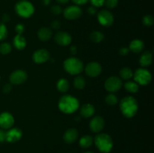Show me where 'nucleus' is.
Here are the masks:
<instances>
[{"mask_svg":"<svg viewBox=\"0 0 154 153\" xmlns=\"http://www.w3.org/2000/svg\"><path fill=\"white\" fill-rule=\"evenodd\" d=\"M120 108L123 116H125L126 118H132L138 112V102L135 98L127 96L120 100Z\"/></svg>","mask_w":154,"mask_h":153,"instance_id":"obj_1","label":"nucleus"},{"mask_svg":"<svg viewBox=\"0 0 154 153\" xmlns=\"http://www.w3.org/2000/svg\"><path fill=\"white\" fill-rule=\"evenodd\" d=\"M59 109L60 111L66 114L75 112L79 107V101L76 98L72 95L66 94L62 96L58 103Z\"/></svg>","mask_w":154,"mask_h":153,"instance_id":"obj_2","label":"nucleus"},{"mask_svg":"<svg viewBox=\"0 0 154 153\" xmlns=\"http://www.w3.org/2000/svg\"><path fill=\"white\" fill-rule=\"evenodd\" d=\"M95 144L100 152L103 153H108L113 148L112 138L108 134H99L95 136Z\"/></svg>","mask_w":154,"mask_h":153,"instance_id":"obj_3","label":"nucleus"},{"mask_svg":"<svg viewBox=\"0 0 154 153\" xmlns=\"http://www.w3.org/2000/svg\"><path fill=\"white\" fill-rule=\"evenodd\" d=\"M63 67L67 73L72 75L79 74L83 71L84 64L81 59L75 57H71L65 60Z\"/></svg>","mask_w":154,"mask_h":153,"instance_id":"obj_4","label":"nucleus"},{"mask_svg":"<svg viewBox=\"0 0 154 153\" xmlns=\"http://www.w3.org/2000/svg\"><path fill=\"white\" fill-rule=\"evenodd\" d=\"M15 11L23 18H29L34 14L35 8L31 2L26 0L18 2L15 5Z\"/></svg>","mask_w":154,"mask_h":153,"instance_id":"obj_5","label":"nucleus"},{"mask_svg":"<svg viewBox=\"0 0 154 153\" xmlns=\"http://www.w3.org/2000/svg\"><path fill=\"white\" fill-rule=\"evenodd\" d=\"M135 82L139 85L147 86L151 82L152 75L148 70L145 68H138L133 74Z\"/></svg>","mask_w":154,"mask_h":153,"instance_id":"obj_6","label":"nucleus"},{"mask_svg":"<svg viewBox=\"0 0 154 153\" xmlns=\"http://www.w3.org/2000/svg\"><path fill=\"white\" fill-rule=\"evenodd\" d=\"M123 86L122 80L116 76H110L105 82V88L110 92H116L121 88Z\"/></svg>","mask_w":154,"mask_h":153,"instance_id":"obj_7","label":"nucleus"},{"mask_svg":"<svg viewBox=\"0 0 154 153\" xmlns=\"http://www.w3.org/2000/svg\"><path fill=\"white\" fill-rule=\"evenodd\" d=\"M98 21L103 26H110L114 23V16L110 11L102 10L98 13Z\"/></svg>","mask_w":154,"mask_h":153,"instance_id":"obj_8","label":"nucleus"},{"mask_svg":"<svg viewBox=\"0 0 154 153\" xmlns=\"http://www.w3.org/2000/svg\"><path fill=\"white\" fill-rule=\"evenodd\" d=\"M28 75L26 72L23 70H16L12 72L11 74L9 76V80L11 84L14 85H20L25 82L27 80Z\"/></svg>","mask_w":154,"mask_h":153,"instance_id":"obj_9","label":"nucleus"},{"mask_svg":"<svg viewBox=\"0 0 154 153\" xmlns=\"http://www.w3.org/2000/svg\"><path fill=\"white\" fill-rule=\"evenodd\" d=\"M64 16L68 20L78 19L82 15V10L78 5H71L66 8L63 11Z\"/></svg>","mask_w":154,"mask_h":153,"instance_id":"obj_10","label":"nucleus"},{"mask_svg":"<svg viewBox=\"0 0 154 153\" xmlns=\"http://www.w3.org/2000/svg\"><path fill=\"white\" fill-rule=\"evenodd\" d=\"M51 58L49 51L45 49H40L35 51L32 55V59L37 64H42Z\"/></svg>","mask_w":154,"mask_h":153,"instance_id":"obj_11","label":"nucleus"},{"mask_svg":"<svg viewBox=\"0 0 154 153\" xmlns=\"http://www.w3.org/2000/svg\"><path fill=\"white\" fill-rule=\"evenodd\" d=\"M14 123L13 116L8 112H3L0 114V128L2 129H10Z\"/></svg>","mask_w":154,"mask_h":153,"instance_id":"obj_12","label":"nucleus"},{"mask_svg":"<svg viewBox=\"0 0 154 153\" xmlns=\"http://www.w3.org/2000/svg\"><path fill=\"white\" fill-rule=\"evenodd\" d=\"M85 72L87 75L90 77H96L102 73V66L99 63L92 62L87 64L85 68Z\"/></svg>","mask_w":154,"mask_h":153,"instance_id":"obj_13","label":"nucleus"},{"mask_svg":"<svg viewBox=\"0 0 154 153\" xmlns=\"http://www.w3.org/2000/svg\"><path fill=\"white\" fill-rule=\"evenodd\" d=\"M54 40L60 46H69L72 42V36L66 32H59L56 34Z\"/></svg>","mask_w":154,"mask_h":153,"instance_id":"obj_14","label":"nucleus"},{"mask_svg":"<svg viewBox=\"0 0 154 153\" xmlns=\"http://www.w3.org/2000/svg\"><path fill=\"white\" fill-rule=\"evenodd\" d=\"M23 136V132L18 128H11L6 132V140L5 141L8 142H16L21 139Z\"/></svg>","mask_w":154,"mask_h":153,"instance_id":"obj_15","label":"nucleus"},{"mask_svg":"<svg viewBox=\"0 0 154 153\" xmlns=\"http://www.w3.org/2000/svg\"><path fill=\"white\" fill-rule=\"evenodd\" d=\"M105 127V120L101 116H96L90 122V128L94 133H99Z\"/></svg>","mask_w":154,"mask_h":153,"instance_id":"obj_16","label":"nucleus"},{"mask_svg":"<svg viewBox=\"0 0 154 153\" xmlns=\"http://www.w3.org/2000/svg\"><path fill=\"white\" fill-rule=\"evenodd\" d=\"M78 137V131L75 128H69L65 132L63 140L68 144H72L77 140Z\"/></svg>","mask_w":154,"mask_h":153,"instance_id":"obj_17","label":"nucleus"},{"mask_svg":"<svg viewBox=\"0 0 154 153\" xmlns=\"http://www.w3.org/2000/svg\"><path fill=\"white\" fill-rule=\"evenodd\" d=\"M80 113L81 116L84 118H90L92 117L95 113V107L93 104H86L81 106L80 110Z\"/></svg>","mask_w":154,"mask_h":153,"instance_id":"obj_18","label":"nucleus"},{"mask_svg":"<svg viewBox=\"0 0 154 153\" xmlns=\"http://www.w3.org/2000/svg\"><path fill=\"white\" fill-rule=\"evenodd\" d=\"M53 34L52 30L48 27H42L38 31V37L42 41H48L51 38Z\"/></svg>","mask_w":154,"mask_h":153,"instance_id":"obj_19","label":"nucleus"},{"mask_svg":"<svg viewBox=\"0 0 154 153\" xmlns=\"http://www.w3.org/2000/svg\"><path fill=\"white\" fill-rule=\"evenodd\" d=\"M144 47V43L140 39H135L129 44V50L134 53H139L143 50Z\"/></svg>","mask_w":154,"mask_h":153,"instance_id":"obj_20","label":"nucleus"},{"mask_svg":"<svg viewBox=\"0 0 154 153\" xmlns=\"http://www.w3.org/2000/svg\"><path fill=\"white\" fill-rule=\"evenodd\" d=\"M152 62H153V54L151 52L149 51L144 52L140 57L139 62L142 67H148L152 64Z\"/></svg>","mask_w":154,"mask_h":153,"instance_id":"obj_21","label":"nucleus"},{"mask_svg":"<svg viewBox=\"0 0 154 153\" xmlns=\"http://www.w3.org/2000/svg\"><path fill=\"white\" fill-rule=\"evenodd\" d=\"M13 44L16 49L22 50L26 46V40L22 34H17L13 40Z\"/></svg>","mask_w":154,"mask_h":153,"instance_id":"obj_22","label":"nucleus"},{"mask_svg":"<svg viewBox=\"0 0 154 153\" xmlns=\"http://www.w3.org/2000/svg\"><path fill=\"white\" fill-rule=\"evenodd\" d=\"M93 142V138L90 135H85V136H82L79 141L80 146H81V147H82L84 148H87L91 146Z\"/></svg>","mask_w":154,"mask_h":153,"instance_id":"obj_23","label":"nucleus"},{"mask_svg":"<svg viewBox=\"0 0 154 153\" xmlns=\"http://www.w3.org/2000/svg\"><path fill=\"white\" fill-rule=\"evenodd\" d=\"M57 88L61 92H66L69 89V82L66 79H60L57 83Z\"/></svg>","mask_w":154,"mask_h":153,"instance_id":"obj_24","label":"nucleus"},{"mask_svg":"<svg viewBox=\"0 0 154 153\" xmlns=\"http://www.w3.org/2000/svg\"><path fill=\"white\" fill-rule=\"evenodd\" d=\"M124 87L126 91L131 93L137 92L138 91V89H139L138 84L137 82H133V81H128V82H126L125 83Z\"/></svg>","mask_w":154,"mask_h":153,"instance_id":"obj_25","label":"nucleus"},{"mask_svg":"<svg viewBox=\"0 0 154 153\" xmlns=\"http://www.w3.org/2000/svg\"><path fill=\"white\" fill-rule=\"evenodd\" d=\"M120 76L123 80H129L133 76V72L129 68H123L120 70Z\"/></svg>","mask_w":154,"mask_h":153,"instance_id":"obj_26","label":"nucleus"},{"mask_svg":"<svg viewBox=\"0 0 154 153\" xmlns=\"http://www.w3.org/2000/svg\"><path fill=\"white\" fill-rule=\"evenodd\" d=\"M86 80L83 76H78L74 80V86L78 90L83 89L85 87Z\"/></svg>","mask_w":154,"mask_h":153,"instance_id":"obj_27","label":"nucleus"},{"mask_svg":"<svg viewBox=\"0 0 154 153\" xmlns=\"http://www.w3.org/2000/svg\"><path fill=\"white\" fill-rule=\"evenodd\" d=\"M90 40L94 43H99V42L102 41L104 39V34H102L101 32L95 31L90 34Z\"/></svg>","mask_w":154,"mask_h":153,"instance_id":"obj_28","label":"nucleus"},{"mask_svg":"<svg viewBox=\"0 0 154 153\" xmlns=\"http://www.w3.org/2000/svg\"><path fill=\"white\" fill-rule=\"evenodd\" d=\"M11 50L12 46L10 44L4 42L0 44V53L2 55H7V54L10 53L11 52Z\"/></svg>","mask_w":154,"mask_h":153,"instance_id":"obj_29","label":"nucleus"},{"mask_svg":"<svg viewBox=\"0 0 154 153\" xmlns=\"http://www.w3.org/2000/svg\"><path fill=\"white\" fill-rule=\"evenodd\" d=\"M105 102L108 104V105L111 106H114V105L117 104L118 102V98L117 96L114 94H109L106 96L105 98Z\"/></svg>","mask_w":154,"mask_h":153,"instance_id":"obj_30","label":"nucleus"},{"mask_svg":"<svg viewBox=\"0 0 154 153\" xmlns=\"http://www.w3.org/2000/svg\"><path fill=\"white\" fill-rule=\"evenodd\" d=\"M8 29L5 24L2 22H0V40H3L8 37Z\"/></svg>","mask_w":154,"mask_h":153,"instance_id":"obj_31","label":"nucleus"},{"mask_svg":"<svg viewBox=\"0 0 154 153\" xmlns=\"http://www.w3.org/2000/svg\"><path fill=\"white\" fill-rule=\"evenodd\" d=\"M154 20L152 15H146L143 18V23L147 26H150L153 24Z\"/></svg>","mask_w":154,"mask_h":153,"instance_id":"obj_32","label":"nucleus"},{"mask_svg":"<svg viewBox=\"0 0 154 153\" xmlns=\"http://www.w3.org/2000/svg\"><path fill=\"white\" fill-rule=\"evenodd\" d=\"M51 13L54 14V15H60V14L63 12V9H62V8L60 7V5H57V4H56V5H53L52 7H51Z\"/></svg>","mask_w":154,"mask_h":153,"instance_id":"obj_33","label":"nucleus"},{"mask_svg":"<svg viewBox=\"0 0 154 153\" xmlns=\"http://www.w3.org/2000/svg\"><path fill=\"white\" fill-rule=\"evenodd\" d=\"M105 4L108 8H114L118 4V0H105Z\"/></svg>","mask_w":154,"mask_h":153,"instance_id":"obj_34","label":"nucleus"},{"mask_svg":"<svg viewBox=\"0 0 154 153\" xmlns=\"http://www.w3.org/2000/svg\"><path fill=\"white\" fill-rule=\"evenodd\" d=\"M105 0H90L91 4L95 8L102 7L103 4H105Z\"/></svg>","mask_w":154,"mask_h":153,"instance_id":"obj_35","label":"nucleus"},{"mask_svg":"<svg viewBox=\"0 0 154 153\" xmlns=\"http://www.w3.org/2000/svg\"><path fill=\"white\" fill-rule=\"evenodd\" d=\"M15 31L17 32V34H22L24 32V31H25V26L23 24L18 23L15 26Z\"/></svg>","mask_w":154,"mask_h":153,"instance_id":"obj_36","label":"nucleus"},{"mask_svg":"<svg viewBox=\"0 0 154 153\" xmlns=\"http://www.w3.org/2000/svg\"><path fill=\"white\" fill-rule=\"evenodd\" d=\"M51 27L54 29H59L61 27V23H60V22L59 20H54L52 22V23H51Z\"/></svg>","mask_w":154,"mask_h":153,"instance_id":"obj_37","label":"nucleus"},{"mask_svg":"<svg viewBox=\"0 0 154 153\" xmlns=\"http://www.w3.org/2000/svg\"><path fill=\"white\" fill-rule=\"evenodd\" d=\"M6 140V132L4 131V129L0 128V142H3Z\"/></svg>","mask_w":154,"mask_h":153,"instance_id":"obj_38","label":"nucleus"},{"mask_svg":"<svg viewBox=\"0 0 154 153\" xmlns=\"http://www.w3.org/2000/svg\"><path fill=\"white\" fill-rule=\"evenodd\" d=\"M11 89H12V86L11 84L10 83L6 84V85H5L4 87H3V92H4L5 93H9L11 91Z\"/></svg>","mask_w":154,"mask_h":153,"instance_id":"obj_39","label":"nucleus"},{"mask_svg":"<svg viewBox=\"0 0 154 153\" xmlns=\"http://www.w3.org/2000/svg\"><path fill=\"white\" fill-rule=\"evenodd\" d=\"M120 54L121 56H126L129 52V49L126 47H121L119 51Z\"/></svg>","mask_w":154,"mask_h":153,"instance_id":"obj_40","label":"nucleus"},{"mask_svg":"<svg viewBox=\"0 0 154 153\" xmlns=\"http://www.w3.org/2000/svg\"><path fill=\"white\" fill-rule=\"evenodd\" d=\"M87 12H88L89 14H90V15L96 14V8L93 7V6H91V7H90L88 9H87Z\"/></svg>","mask_w":154,"mask_h":153,"instance_id":"obj_41","label":"nucleus"},{"mask_svg":"<svg viewBox=\"0 0 154 153\" xmlns=\"http://www.w3.org/2000/svg\"><path fill=\"white\" fill-rule=\"evenodd\" d=\"M72 1L78 5H81V4H85L89 0H72Z\"/></svg>","mask_w":154,"mask_h":153,"instance_id":"obj_42","label":"nucleus"},{"mask_svg":"<svg viewBox=\"0 0 154 153\" xmlns=\"http://www.w3.org/2000/svg\"><path fill=\"white\" fill-rule=\"evenodd\" d=\"M10 20V16L7 14H5L2 16V22H7Z\"/></svg>","mask_w":154,"mask_h":153,"instance_id":"obj_43","label":"nucleus"},{"mask_svg":"<svg viewBox=\"0 0 154 153\" xmlns=\"http://www.w3.org/2000/svg\"><path fill=\"white\" fill-rule=\"evenodd\" d=\"M70 50H71V52H72V54L77 53V47L75 46H72V47H71V49H70Z\"/></svg>","mask_w":154,"mask_h":153,"instance_id":"obj_44","label":"nucleus"},{"mask_svg":"<svg viewBox=\"0 0 154 153\" xmlns=\"http://www.w3.org/2000/svg\"><path fill=\"white\" fill-rule=\"evenodd\" d=\"M42 2H43V4L45 6L49 5L50 3H51V0H42Z\"/></svg>","mask_w":154,"mask_h":153,"instance_id":"obj_45","label":"nucleus"},{"mask_svg":"<svg viewBox=\"0 0 154 153\" xmlns=\"http://www.w3.org/2000/svg\"><path fill=\"white\" fill-rule=\"evenodd\" d=\"M57 2L60 4H66L69 2V0H57Z\"/></svg>","mask_w":154,"mask_h":153,"instance_id":"obj_46","label":"nucleus"},{"mask_svg":"<svg viewBox=\"0 0 154 153\" xmlns=\"http://www.w3.org/2000/svg\"><path fill=\"white\" fill-rule=\"evenodd\" d=\"M84 153H93V152H84Z\"/></svg>","mask_w":154,"mask_h":153,"instance_id":"obj_47","label":"nucleus"}]
</instances>
